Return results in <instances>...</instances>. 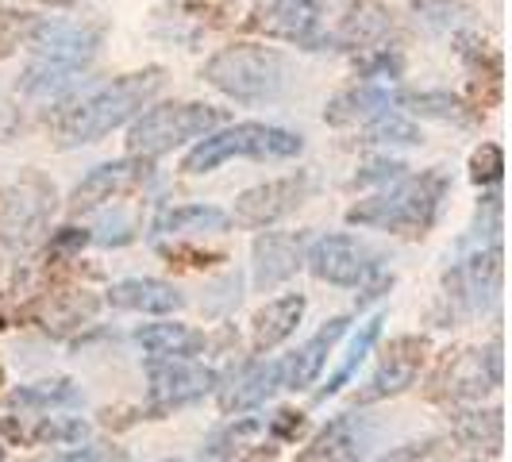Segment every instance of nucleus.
<instances>
[{
	"label": "nucleus",
	"mask_w": 512,
	"mask_h": 462,
	"mask_svg": "<svg viewBox=\"0 0 512 462\" xmlns=\"http://www.w3.org/2000/svg\"><path fill=\"white\" fill-rule=\"evenodd\" d=\"M93 239H97L101 247H124V243L135 239V220L124 216V212H116V220H104L101 231H97Z\"/></svg>",
	"instance_id": "45"
},
{
	"label": "nucleus",
	"mask_w": 512,
	"mask_h": 462,
	"mask_svg": "<svg viewBox=\"0 0 512 462\" xmlns=\"http://www.w3.org/2000/svg\"><path fill=\"white\" fill-rule=\"evenodd\" d=\"M389 108H393V93H389V89L355 85V89L339 93V97L324 108V120H328L332 128H366L370 120H378Z\"/></svg>",
	"instance_id": "24"
},
{
	"label": "nucleus",
	"mask_w": 512,
	"mask_h": 462,
	"mask_svg": "<svg viewBox=\"0 0 512 462\" xmlns=\"http://www.w3.org/2000/svg\"><path fill=\"white\" fill-rule=\"evenodd\" d=\"M389 39H393V12L382 0H347L335 31H328V47L355 54L389 47Z\"/></svg>",
	"instance_id": "16"
},
{
	"label": "nucleus",
	"mask_w": 512,
	"mask_h": 462,
	"mask_svg": "<svg viewBox=\"0 0 512 462\" xmlns=\"http://www.w3.org/2000/svg\"><path fill=\"white\" fill-rule=\"evenodd\" d=\"M54 208V185L39 174H24L16 185L0 193V247L8 251H27L43 228Z\"/></svg>",
	"instance_id": "7"
},
{
	"label": "nucleus",
	"mask_w": 512,
	"mask_h": 462,
	"mask_svg": "<svg viewBox=\"0 0 512 462\" xmlns=\"http://www.w3.org/2000/svg\"><path fill=\"white\" fill-rule=\"evenodd\" d=\"M505 170V151L497 143H482L478 151L470 154V181L474 185H497Z\"/></svg>",
	"instance_id": "38"
},
{
	"label": "nucleus",
	"mask_w": 512,
	"mask_h": 462,
	"mask_svg": "<svg viewBox=\"0 0 512 462\" xmlns=\"http://www.w3.org/2000/svg\"><path fill=\"white\" fill-rule=\"evenodd\" d=\"M77 81H85V70L66 66V62H47V58H31V66L20 77V93L35 101H58L74 89Z\"/></svg>",
	"instance_id": "27"
},
{
	"label": "nucleus",
	"mask_w": 512,
	"mask_h": 462,
	"mask_svg": "<svg viewBox=\"0 0 512 462\" xmlns=\"http://www.w3.org/2000/svg\"><path fill=\"white\" fill-rule=\"evenodd\" d=\"M166 462H181V459H166Z\"/></svg>",
	"instance_id": "51"
},
{
	"label": "nucleus",
	"mask_w": 512,
	"mask_h": 462,
	"mask_svg": "<svg viewBox=\"0 0 512 462\" xmlns=\"http://www.w3.org/2000/svg\"><path fill=\"white\" fill-rule=\"evenodd\" d=\"M89 436V424L81 416H39V424L31 432H16V439L31 443H51V447H70Z\"/></svg>",
	"instance_id": "33"
},
{
	"label": "nucleus",
	"mask_w": 512,
	"mask_h": 462,
	"mask_svg": "<svg viewBox=\"0 0 512 462\" xmlns=\"http://www.w3.org/2000/svg\"><path fill=\"white\" fill-rule=\"evenodd\" d=\"M424 359H428V339L424 335H397V339H389L382 359H378V370L355 393V405H374V401H385V397H397V393L412 389V382L424 370Z\"/></svg>",
	"instance_id": "13"
},
{
	"label": "nucleus",
	"mask_w": 512,
	"mask_h": 462,
	"mask_svg": "<svg viewBox=\"0 0 512 462\" xmlns=\"http://www.w3.org/2000/svg\"><path fill=\"white\" fill-rule=\"evenodd\" d=\"M405 162H397V158H370L366 166H362L359 174H355V185H378V181H397L405 178Z\"/></svg>",
	"instance_id": "43"
},
{
	"label": "nucleus",
	"mask_w": 512,
	"mask_h": 462,
	"mask_svg": "<svg viewBox=\"0 0 512 462\" xmlns=\"http://www.w3.org/2000/svg\"><path fill=\"white\" fill-rule=\"evenodd\" d=\"M370 443V428L362 424V416H335L324 432L297 455V462H359L362 451Z\"/></svg>",
	"instance_id": "21"
},
{
	"label": "nucleus",
	"mask_w": 512,
	"mask_h": 462,
	"mask_svg": "<svg viewBox=\"0 0 512 462\" xmlns=\"http://www.w3.org/2000/svg\"><path fill=\"white\" fill-rule=\"evenodd\" d=\"M428 455H432V443H405V447H397V451L382 455L378 462H424Z\"/></svg>",
	"instance_id": "47"
},
{
	"label": "nucleus",
	"mask_w": 512,
	"mask_h": 462,
	"mask_svg": "<svg viewBox=\"0 0 512 462\" xmlns=\"http://www.w3.org/2000/svg\"><path fill=\"white\" fill-rule=\"evenodd\" d=\"M305 293H289V297H278L266 308H258L255 320H251V347L258 355H270L274 347H282L289 335L297 332L301 316H305Z\"/></svg>",
	"instance_id": "23"
},
{
	"label": "nucleus",
	"mask_w": 512,
	"mask_h": 462,
	"mask_svg": "<svg viewBox=\"0 0 512 462\" xmlns=\"http://www.w3.org/2000/svg\"><path fill=\"white\" fill-rule=\"evenodd\" d=\"M154 181V158H120V162H104L97 170H89L70 193V212H93L101 205H112L120 197H128L135 189H147Z\"/></svg>",
	"instance_id": "12"
},
{
	"label": "nucleus",
	"mask_w": 512,
	"mask_h": 462,
	"mask_svg": "<svg viewBox=\"0 0 512 462\" xmlns=\"http://www.w3.org/2000/svg\"><path fill=\"white\" fill-rule=\"evenodd\" d=\"M305 266L320 282L355 289L378 270V251L355 235H320L305 251Z\"/></svg>",
	"instance_id": "10"
},
{
	"label": "nucleus",
	"mask_w": 512,
	"mask_h": 462,
	"mask_svg": "<svg viewBox=\"0 0 512 462\" xmlns=\"http://www.w3.org/2000/svg\"><path fill=\"white\" fill-rule=\"evenodd\" d=\"M285 378V359L278 362H255V366H243L235 370L228 382L216 385V401H220V412H247L266 405L278 389H282Z\"/></svg>",
	"instance_id": "19"
},
{
	"label": "nucleus",
	"mask_w": 512,
	"mask_h": 462,
	"mask_svg": "<svg viewBox=\"0 0 512 462\" xmlns=\"http://www.w3.org/2000/svg\"><path fill=\"white\" fill-rule=\"evenodd\" d=\"M228 228H231V216L224 212V208H212V205L162 208L151 224L154 235H181V231H228Z\"/></svg>",
	"instance_id": "29"
},
{
	"label": "nucleus",
	"mask_w": 512,
	"mask_h": 462,
	"mask_svg": "<svg viewBox=\"0 0 512 462\" xmlns=\"http://www.w3.org/2000/svg\"><path fill=\"white\" fill-rule=\"evenodd\" d=\"M324 4L328 0H255L247 27L258 31V35L305 47V51H328Z\"/></svg>",
	"instance_id": "9"
},
{
	"label": "nucleus",
	"mask_w": 512,
	"mask_h": 462,
	"mask_svg": "<svg viewBox=\"0 0 512 462\" xmlns=\"http://www.w3.org/2000/svg\"><path fill=\"white\" fill-rule=\"evenodd\" d=\"M278 459V447H274V439L270 443H255V447H247V451H235L228 459H208V462H274Z\"/></svg>",
	"instance_id": "46"
},
{
	"label": "nucleus",
	"mask_w": 512,
	"mask_h": 462,
	"mask_svg": "<svg viewBox=\"0 0 512 462\" xmlns=\"http://www.w3.org/2000/svg\"><path fill=\"white\" fill-rule=\"evenodd\" d=\"M162 81H166V70L162 66H147V70H135V74L108 81V85L93 89L81 101H70L66 108H58V116H54V143L58 147H85V143L104 139L108 131L128 124L135 112H143L154 93L162 89Z\"/></svg>",
	"instance_id": "1"
},
{
	"label": "nucleus",
	"mask_w": 512,
	"mask_h": 462,
	"mask_svg": "<svg viewBox=\"0 0 512 462\" xmlns=\"http://www.w3.org/2000/svg\"><path fill=\"white\" fill-rule=\"evenodd\" d=\"M308 428L305 412L297 409H278L270 420H266V436L274 439V443H293V439H301Z\"/></svg>",
	"instance_id": "40"
},
{
	"label": "nucleus",
	"mask_w": 512,
	"mask_h": 462,
	"mask_svg": "<svg viewBox=\"0 0 512 462\" xmlns=\"http://www.w3.org/2000/svg\"><path fill=\"white\" fill-rule=\"evenodd\" d=\"M108 305L120 312H147V316H166L185 308V297L170 282L158 278H124L108 289Z\"/></svg>",
	"instance_id": "22"
},
{
	"label": "nucleus",
	"mask_w": 512,
	"mask_h": 462,
	"mask_svg": "<svg viewBox=\"0 0 512 462\" xmlns=\"http://www.w3.org/2000/svg\"><path fill=\"white\" fill-rule=\"evenodd\" d=\"M393 104H401L405 112L412 116H420V120H439V124H474L478 120V112L470 108V104L455 97V93H397Z\"/></svg>",
	"instance_id": "28"
},
{
	"label": "nucleus",
	"mask_w": 512,
	"mask_h": 462,
	"mask_svg": "<svg viewBox=\"0 0 512 462\" xmlns=\"http://www.w3.org/2000/svg\"><path fill=\"white\" fill-rule=\"evenodd\" d=\"M224 120L220 108L193 101H170L139 112V120L128 128V151L135 158H158V154L174 151L189 139H201Z\"/></svg>",
	"instance_id": "6"
},
{
	"label": "nucleus",
	"mask_w": 512,
	"mask_h": 462,
	"mask_svg": "<svg viewBox=\"0 0 512 462\" xmlns=\"http://www.w3.org/2000/svg\"><path fill=\"white\" fill-rule=\"evenodd\" d=\"M4 328H8V324H4V320H0V332H4Z\"/></svg>",
	"instance_id": "49"
},
{
	"label": "nucleus",
	"mask_w": 512,
	"mask_h": 462,
	"mask_svg": "<svg viewBox=\"0 0 512 462\" xmlns=\"http://www.w3.org/2000/svg\"><path fill=\"white\" fill-rule=\"evenodd\" d=\"M135 343L154 359H193L208 347L205 332H193L185 324H147L135 332Z\"/></svg>",
	"instance_id": "26"
},
{
	"label": "nucleus",
	"mask_w": 512,
	"mask_h": 462,
	"mask_svg": "<svg viewBox=\"0 0 512 462\" xmlns=\"http://www.w3.org/2000/svg\"><path fill=\"white\" fill-rule=\"evenodd\" d=\"M412 12L432 31H451L470 16V0H412Z\"/></svg>",
	"instance_id": "35"
},
{
	"label": "nucleus",
	"mask_w": 512,
	"mask_h": 462,
	"mask_svg": "<svg viewBox=\"0 0 512 462\" xmlns=\"http://www.w3.org/2000/svg\"><path fill=\"white\" fill-rule=\"evenodd\" d=\"M39 24L31 12H16V8H0V58L16 51L20 43H27L31 27Z\"/></svg>",
	"instance_id": "37"
},
{
	"label": "nucleus",
	"mask_w": 512,
	"mask_h": 462,
	"mask_svg": "<svg viewBox=\"0 0 512 462\" xmlns=\"http://www.w3.org/2000/svg\"><path fill=\"white\" fill-rule=\"evenodd\" d=\"M424 135H420V128L412 124V120H405L401 112H382L378 120H370L366 124V143H397V147H416Z\"/></svg>",
	"instance_id": "34"
},
{
	"label": "nucleus",
	"mask_w": 512,
	"mask_h": 462,
	"mask_svg": "<svg viewBox=\"0 0 512 462\" xmlns=\"http://www.w3.org/2000/svg\"><path fill=\"white\" fill-rule=\"evenodd\" d=\"M97 297L93 293H85V289H47L43 297H39V305H35V320L47 328V332L62 335L77 328V324H85L93 312H97Z\"/></svg>",
	"instance_id": "25"
},
{
	"label": "nucleus",
	"mask_w": 512,
	"mask_h": 462,
	"mask_svg": "<svg viewBox=\"0 0 512 462\" xmlns=\"http://www.w3.org/2000/svg\"><path fill=\"white\" fill-rule=\"evenodd\" d=\"M308 235L305 231H262L251 247L255 258V289L270 293L282 282H289L305 266Z\"/></svg>",
	"instance_id": "17"
},
{
	"label": "nucleus",
	"mask_w": 512,
	"mask_h": 462,
	"mask_svg": "<svg viewBox=\"0 0 512 462\" xmlns=\"http://www.w3.org/2000/svg\"><path fill=\"white\" fill-rule=\"evenodd\" d=\"M455 54H459V62L470 74V108L474 112L497 108V101H501V77H505L501 54L493 51L482 35H474V31H459L455 35Z\"/></svg>",
	"instance_id": "18"
},
{
	"label": "nucleus",
	"mask_w": 512,
	"mask_h": 462,
	"mask_svg": "<svg viewBox=\"0 0 512 462\" xmlns=\"http://www.w3.org/2000/svg\"><path fill=\"white\" fill-rule=\"evenodd\" d=\"M0 462H4V447H0Z\"/></svg>",
	"instance_id": "50"
},
{
	"label": "nucleus",
	"mask_w": 512,
	"mask_h": 462,
	"mask_svg": "<svg viewBox=\"0 0 512 462\" xmlns=\"http://www.w3.org/2000/svg\"><path fill=\"white\" fill-rule=\"evenodd\" d=\"M81 401V389H77L70 378H47V382H31V385H16L4 405L12 409H31V412H43V409H66V405H77Z\"/></svg>",
	"instance_id": "30"
},
{
	"label": "nucleus",
	"mask_w": 512,
	"mask_h": 462,
	"mask_svg": "<svg viewBox=\"0 0 512 462\" xmlns=\"http://www.w3.org/2000/svg\"><path fill=\"white\" fill-rule=\"evenodd\" d=\"M501 385V343H493L486 351H447V359L439 362L436 401H474L489 389Z\"/></svg>",
	"instance_id": "11"
},
{
	"label": "nucleus",
	"mask_w": 512,
	"mask_h": 462,
	"mask_svg": "<svg viewBox=\"0 0 512 462\" xmlns=\"http://www.w3.org/2000/svg\"><path fill=\"white\" fill-rule=\"evenodd\" d=\"M39 462H128V451L112 447V443H89V447H74V451H62V455Z\"/></svg>",
	"instance_id": "41"
},
{
	"label": "nucleus",
	"mask_w": 512,
	"mask_h": 462,
	"mask_svg": "<svg viewBox=\"0 0 512 462\" xmlns=\"http://www.w3.org/2000/svg\"><path fill=\"white\" fill-rule=\"evenodd\" d=\"M104 24H66V20H54V24H35L27 35V47L35 58H47V62H66L85 70L97 51H101Z\"/></svg>",
	"instance_id": "15"
},
{
	"label": "nucleus",
	"mask_w": 512,
	"mask_h": 462,
	"mask_svg": "<svg viewBox=\"0 0 512 462\" xmlns=\"http://www.w3.org/2000/svg\"><path fill=\"white\" fill-rule=\"evenodd\" d=\"M147 420H162L166 412L185 409L193 401H201L205 393H212L220 385V374L193 359H151L147 362Z\"/></svg>",
	"instance_id": "8"
},
{
	"label": "nucleus",
	"mask_w": 512,
	"mask_h": 462,
	"mask_svg": "<svg viewBox=\"0 0 512 462\" xmlns=\"http://www.w3.org/2000/svg\"><path fill=\"white\" fill-rule=\"evenodd\" d=\"M39 4H51V8H74L81 0H39Z\"/></svg>",
	"instance_id": "48"
},
{
	"label": "nucleus",
	"mask_w": 512,
	"mask_h": 462,
	"mask_svg": "<svg viewBox=\"0 0 512 462\" xmlns=\"http://www.w3.org/2000/svg\"><path fill=\"white\" fill-rule=\"evenodd\" d=\"M459 432L470 447H489L497 451L501 447V412H466L459 420Z\"/></svg>",
	"instance_id": "36"
},
{
	"label": "nucleus",
	"mask_w": 512,
	"mask_h": 462,
	"mask_svg": "<svg viewBox=\"0 0 512 462\" xmlns=\"http://www.w3.org/2000/svg\"><path fill=\"white\" fill-rule=\"evenodd\" d=\"M305 197H308V174L297 170V174H285V178H274L266 181V185H255V189L239 193L231 220L239 228H251V231L270 228V224H278L289 212H297V208L305 205Z\"/></svg>",
	"instance_id": "14"
},
{
	"label": "nucleus",
	"mask_w": 512,
	"mask_h": 462,
	"mask_svg": "<svg viewBox=\"0 0 512 462\" xmlns=\"http://www.w3.org/2000/svg\"><path fill=\"white\" fill-rule=\"evenodd\" d=\"M362 77H401V54L397 47H378V51H366L359 62Z\"/></svg>",
	"instance_id": "42"
},
{
	"label": "nucleus",
	"mask_w": 512,
	"mask_h": 462,
	"mask_svg": "<svg viewBox=\"0 0 512 462\" xmlns=\"http://www.w3.org/2000/svg\"><path fill=\"white\" fill-rule=\"evenodd\" d=\"M351 328V316H332L320 332L308 339L301 351H293L289 359H285V378H282V389H308V385L320 378V370L328 366L332 359L335 343L347 335Z\"/></svg>",
	"instance_id": "20"
},
{
	"label": "nucleus",
	"mask_w": 512,
	"mask_h": 462,
	"mask_svg": "<svg viewBox=\"0 0 512 462\" xmlns=\"http://www.w3.org/2000/svg\"><path fill=\"white\" fill-rule=\"evenodd\" d=\"M382 324H385L382 312H378V316H370V320L362 324L359 335H355V339H351V347H347V359H343V366L335 370V378H328V385H324V389H316V405H320V401H328V397H335L343 385L359 374V366L366 362V355H370V351H374V343L382 339Z\"/></svg>",
	"instance_id": "31"
},
{
	"label": "nucleus",
	"mask_w": 512,
	"mask_h": 462,
	"mask_svg": "<svg viewBox=\"0 0 512 462\" xmlns=\"http://www.w3.org/2000/svg\"><path fill=\"white\" fill-rule=\"evenodd\" d=\"M305 151V139L274 124H235L224 131H208L205 139L185 154V174H212L231 158H255V162H282Z\"/></svg>",
	"instance_id": "5"
},
{
	"label": "nucleus",
	"mask_w": 512,
	"mask_h": 462,
	"mask_svg": "<svg viewBox=\"0 0 512 462\" xmlns=\"http://www.w3.org/2000/svg\"><path fill=\"white\" fill-rule=\"evenodd\" d=\"M85 243H93V235H89L85 228H62V231H54L47 255L58 258V262H66V258L81 255V247H85Z\"/></svg>",
	"instance_id": "44"
},
{
	"label": "nucleus",
	"mask_w": 512,
	"mask_h": 462,
	"mask_svg": "<svg viewBox=\"0 0 512 462\" xmlns=\"http://www.w3.org/2000/svg\"><path fill=\"white\" fill-rule=\"evenodd\" d=\"M158 255L166 258L170 266H189V270H208L216 262H228V255H220V251H197V247H185V243H174V247L162 243Z\"/></svg>",
	"instance_id": "39"
},
{
	"label": "nucleus",
	"mask_w": 512,
	"mask_h": 462,
	"mask_svg": "<svg viewBox=\"0 0 512 462\" xmlns=\"http://www.w3.org/2000/svg\"><path fill=\"white\" fill-rule=\"evenodd\" d=\"M212 89L243 104L278 101L289 85V62L274 47H255V43H235L216 51L201 70Z\"/></svg>",
	"instance_id": "4"
},
{
	"label": "nucleus",
	"mask_w": 512,
	"mask_h": 462,
	"mask_svg": "<svg viewBox=\"0 0 512 462\" xmlns=\"http://www.w3.org/2000/svg\"><path fill=\"white\" fill-rule=\"evenodd\" d=\"M501 289V197L489 193L478 208V228L462 239L459 258L443 278L451 316H478Z\"/></svg>",
	"instance_id": "2"
},
{
	"label": "nucleus",
	"mask_w": 512,
	"mask_h": 462,
	"mask_svg": "<svg viewBox=\"0 0 512 462\" xmlns=\"http://www.w3.org/2000/svg\"><path fill=\"white\" fill-rule=\"evenodd\" d=\"M447 189H451V181H447L443 170H424V174H412V178L405 174V178L393 181V189L374 193V197L359 201L355 208H347V224L420 239L439 220Z\"/></svg>",
	"instance_id": "3"
},
{
	"label": "nucleus",
	"mask_w": 512,
	"mask_h": 462,
	"mask_svg": "<svg viewBox=\"0 0 512 462\" xmlns=\"http://www.w3.org/2000/svg\"><path fill=\"white\" fill-rule=\"evenodd\" d=\"M262 436H266V420L262 416H235L228 428H220L216 436L208 439L201 459H228L235 451H247V447L262 443Z\"/></svg>",
	"instance_id": "32"
}]
</instances>
